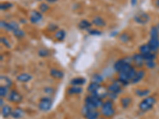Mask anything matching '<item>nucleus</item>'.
Listing matches in <instances>:
<instances>
[{"instance_id": "f03ea898", "label": "nucleus", "mask_w": 159, "mask_h": 119, "mask_svg": "<svg viewBox=\"0 0 159 119\" xmlns=\"http://www.w3.org/2000/svg\"><path fill=\"white\" fill-rule=\"evenodd\" d=\"M103 103L101 99L94 95L88 96L85 99V106L92 109H96L99 107H102Z\"/></svg>"}, {"instance_id": "4c0bfd02", "label": "nucleus", "mask_w": 159, "mask_h": 119, "mask_svg": "<svg viewBox=\"0 0 159 119\" xmlns=\"http://www.w3.org/2000/svg\"><path fill=\"white\" fill-rule=\"evenodd\" d=\"M1 43L2 44V45L5 46V47L8 48V49H10V48L11 47V44H10V42L9 40L7 39V38L6 37H1Z\"/></svg>"}, {"instance_id": "c9c22d12", "label": "nucleus", "mask_w": 159, "mask_h": 119, "mask_svg": "<svg viewBox=\"0 0 159 119\" xmlns=\"http://www.w3.org/2000/svg\"><path fill=\"white\" fill-rule=\"evenodd\" d=\"M92 80L94 83H100L102 81H103V77L101 76H99L98 74H95L92 76Z\"/></svg>"}, {"instance_id": "0eeeda50", "label": "nucleus", "mask_w": 159, "mask_h": 119, "mask_svg": "<svg viewBox=\"0 0 159 119\" xmlns=\"http://www.w3.org/2000/svg\"><path fill=\"white\" fill-rule=\"evenodd\" d=\"M150 16L145 12H139L134 16V22L141 25H145L150 21Z\"/></svg>"}, {"instance_id": "58836bf2", "label": "nucleus", "mask_w": 159, "mask_h": 119, "mask_svg": "<svg viewBox=\"0 0 159 119\" xmlns=\"http://www.w3.org/2000/svg\"><path fill=\"white\" fill-rule=\"evenodd\" d=\"M89 34L93 35V36H99L102 34L101 31L98 30V29H89Z\"/></svg>"}, {"instance_id": "c756f323", "label": "nucleus", "mask_w": 159, "mask_h": 119, "mask_svg": "<svg viewBox=\"0 0 159 119\" xmlns=\"http://www.w3.org/2000/svg\"><path fill=\"white\" fill-rule=\"evenodd\" d=\"M131 103V99L129 97H125L121 99V104L123 108H127Z\"/></svg>"}, {"instance_id": "de8ad7c7", "label": "nucleus", "mask_w": 159, "mask_h": 119, "mask_svg": "<svg viewBox=\"0 0 159 119\" xmlns=\"http://www.w3.org/2000/svg\"><path fill=\"white\" fill-rule=\"evenodd\" d=\"M0 102H1V107H3L4 106V102H3V100H2V98H1V99H0Z\"/></svg>"}, {"instance_id": "b1692460", "label": "nucleus", "mask_w": 159, "mask_h": 119, "mask_svg": "<svg viewBox=\"0 0 159 119\" xmlns=\"http://www.w3.org/2000/svg\"><path fill=\"white\" fill-rule=\"evenodd\" d=\"M83 90V89L80 87H78V86H72L70 88H69L68 90V94L69 95H78L80 94Z\"/></svg>"}, {"instance_id": "72a5a7b5", "label": "nucleus", "mask_w": 159, "mask_h": 119, "mask_svg": "<svg viewBox=\"0 0 159 119\" xmlns=\"http://www.w3.org/2000/svg\"><path fill=\"white\" fill-rule=\"evenodd\" d=\"M13 33H14V35L18 38H22L25 36V33H24V31L22 30L20 28L16 29V30H15Z\"/></svg>"}, {"instance_id": "a878e982", "label": "nucleus", "mask_w": 159, "mask_h": 119, "mask_svg": "<svg viewBox=\"0 0 159 119\" xmlns=\"http://www.w3.org/2000/svg\"><path fill=\"white\" fill-rule=\"evenodd\" d=\"M139 52L141 53L142 55H145L147 54L149 52H151V49H150V46L148 45V44H145V45H143L140 46L139 48Z\"/></svg>"}, {"instance_id": "393cba45", "label": "nucleus", "mask_w": 159, "mask_h": 119, "mask_svg": "<svg viewBox=\"0 0 159 119\" xmlns=\"http://www.w3.org/2000/svg\"><path fill=\"white\" fill-rule=\"evenodd\" d=\"M65 37H66V33H65L64 29H59V30H57L55 33L54 34V37L57 40H58V41H60V42L63 41L65 38Z\"/></svg>"}, {"instance_id": "423d86ee", "label": "nucleus", "mask_w": 159, "mask_h": 119, "mask_svg": "<svg viewBox=\"0 0 159 119\" xmlns=\"http://www.w3.org/2000/svg\"><path fill=\"white\" fill-rule=\"evenodd\" d=\"M84 115L87 119H99V113L96 110V109H92L88 107L87 106H84L83 108Z\"/></svg>"}, {"instance_id": "c03bdc74", "label": "nucleus", "mask_w": 159, "mask_h": 119, "mask_svg": "<svg viewBox=\"0 0 159 119\" xmlns=\"http://www.w3.org/2000/svg\"><path fill=\"white\" fill-rule=\"evenodd\" d=\"M137 3H138V0H130V4H131L133 7L137 5Z\"/></svg>"}, {"instance_id": "a211bd4d", "label": "nucleus", "mask_w": 159, "mask_h": 119, "mask_svg": "<svg viewBox=\"0 0 159 119\" xmlns=\"http://www.w3.org/2000/svg\"><path fill=\"white\" fill-rule=\"evenodd\" d=\"M50 75L55 79H62L64 77V72L58 69L52 68L50 70Z\"/></svg>"}, {"instance_id": "412c9836", "label": "nucleus", "mask_w": 159, "mask_h": 119, "mask_svg": "<svg viewBox=\"0 0 159 119\" xmlns=\"http://www.w3.org/2000/svg\"><path fill=\"white\" fill-rule=\"evenodd\" d=\"M144 76H145L144 71H138V72H136V74L135 76H134V79H132L131 83H139V81H141L142 79H143Z\"/></svg>"}, {"instance_id": "ddd939ff", "label": "nucleus", "mask_w": 159, "mask_h": 119, "mask_svg": "<svg viewBox=\"0 0 159 119\" xmlns=\"http://www.w3.org/2000/svg\"><path fill=\"white\" fill-rule=\"evenodd\" d=\"M132 60L134 61L135 65H137L138 67H142L145 62L144 57L141 53H136L134 56H132Z\"/></svg>"}, {"instance_id": "37998d69", "label": "nucleus", "mask_w": 159, "mask_h": 119, "mask_svg": "<svg viewBox=\"0 0 159 119\" xmlns=\"http://www.w3.org/2000/svg\"><path fill=\"white\" fill-rule=\"evenodd\" d=\"M50 90H52V89L50 88V87H48V88H45V93H47V94H52V91H53V90H51V91H50Z\"/></svg>"}, {"instance_id": "7ed1b4c3", "label": "nucleus", "mask_w": 159, "mask_h": 119, "mask_svg": "<svg viewBox=\"0 0 159 119\" xmlns=\"http://www.w3.org/2000/svg\"><path fill=\"white\" fill-rule=\"evenodd\" d=\"M156 103V99L152 96H149L144 99L141 103H139V109L140 110L143 112L148 111V110H151L152 107H154V104Z\"/></svg>"}, {"instance_id": "8fccbe9b", "label": "nucleus", "mask_w": 159, "mask_h": 119, "mask_svg": "<svg viewBox=\"0 0 159 119\" xmlns=\"http://www.w3.org/2000/svg\"><path fill=\"white\" fill-rule=\"evenodd\" d=\"M38 1H42V0H38Z\"/></svg>"}, {"instance_id": "1a4fd4ad", "label": "nucleus", "mask_w": 159, "mask_h": 119, "mask_svg": "<svg viewBox=\"0 0 159 119\" xmlns=\"http://www.w3.org/2000/svg\"><path fill=\"white\" fill-rule=\"evenodd\" d=\"M108 89H107V87L99 86V87L96 90V91L92 93V95L96 96V97L99 98V99H103L108 95Z\"/></svg>"}, {"instance_id": "f3484780", "label": "nucleus", "mask_w": 159, "mask_h": 119, "mask_svg": "<svg viewBox=\"0 0 159 119\" xmlns=\"http://www.w3.org/2000/svg\"><path fill=\"white\" fill-rule=\"evenodd\" d=\"M24 114H25V112H24V110H22V109L16 108L12 111L11 116L15 119H19L22 118L24 116Z\"/></svg>"}, {"instance_id": "4468645a", "label": "nucleus", "mask_w": 159, "mask_h": 119, "mask_svg": "<svg viewBox=\"0 0 159 119\" xmlns=\"http://www.w3.org/2000/svg\"><path fill=\"white\" fill-rule=\"evenodd\" d=\"M108 91L109 93L111 94H115V95H119L120 92H121V87H120V85L117 83H114L111 84L108 87Z\"/></svg>"}, {"instance_id": "79ce46f5", "label": "nucleus", "mask_w": 159, "mask_h": 119, "mask_svg": "<svg viewBox=\"0 0 159 119\" xmlns=\"http://www.w3.org/2000/svg\"><path fill=\"white\" fill-rule=\"evenodd\" d=\"M48 29H49V31L57 30V25H54V24H50V25H49V27H48Z\"/></svg>"}, {"instance_id": "473e14b6", "label": "nucleus", "mask_w": 159, "mask_h": 119, "mask_svg": "<svg viewBox=\"0 0 159 119\" xmlns=\"http://www.w3.org/2000/svg\"><path fill=\"white\" fill-rule=\"evenodd\" d=\"M49 8V7L48 6V4L45 3V2H42V3L39 5V11L40 12H42V13L47 12Z\"/></svg>"}, {"instance_id": "49530a36", "label": "nucleus", "mask_w": 159, "mask_h": 119, "mask_svg": "<svg viewBox=\"0 0 159 119\" xmlns=\"http://www.w3.org/2000/svg\"><path fill=\"white\" fill-rule=\"evenodd\" d=\"M46 2H49V3H54V2H56L57 0H45Z\"/></svg>"}, {"instance_id": "9b49d317", "label": "nucleus", "mask_w": 159, "mask_h": 119, "mask_svg": "<svg viewBox=\"0 0 159 119\" xmlns=\"http://www.w3.org/2000/svg\"><path fill=\"white\" fill-rule=\"evenodd\" d=\"M42 20V12L38 11H33L30 13V21L31 23L37 24Z\"/></svg>"}, {"instance_id": "dca6fc26", "label": "nucleus", "mask_w": 159, "mask_h": 119, "mask_svg": "<svg viewBox=\"0 0 159 119\" xmlns=\"http://www.w3.org/2000/svg\"><path fill=\"white\" fill-rule=\"evenodd\" d=\"M31 79H32V76L27 73H22L17 76V80L22 83H27L30 80H31Z\"/></svg>"}, {"instance_id": "5701e85b", "label": "nucleus", "mask_w": 159, "mask_h": 119, "mask_svg": "<svg viewBox=\"0 0 159 119\" xmlns=\"http://www.w3.org/2000/svg\"><path fill=\"white\" fill-rule=\"evenodd\" d=\"M0 82H1V86H3L6 87H10L12 84L11 79L5 76H1L0 77Z\"/></svg>"}, {"instance_id": "2eb2a0df", "label": "nucleus", "mask_w": 159, "mask_h": 119, "mask_svg": "<svg viewBox=\"0 0 159 119\" xmlns=\"http://www.w3.org/2000/svg\"><path fill=\"white\" fill-rule=\"evenodd\" d=\"M93 25H95L97 27H103L106 25V22L105 21L103 20V18H101L100 16H96L93 18L92 19V22Z\"/></svg>"}, {"instance_id": "f257e3e1", "label": "nucleus", "mask_w": 159, "mask_h": 119, "mask_svg": "<svg viewBox=\"0 0 159 119\" xmlns=\"http://www.w3.org/2000/svg\"><path fill=\"white\" fill-rule=\"evenodd\" d=\"M135 74H136V71L133 67L129 68L128 70L125 71V72H119V82L123 85L128 84L130 82L132 81V79H134Z\"/></svg>"}, {"instance_id": "7c9ffc66", "label": "nucleus", "mask_w": 159, "mask_h": 119, "mask_svg": "<svg viewBox=\"0 0 159 119\" xmlns=\"http://www.w3.org/2000/svg\"><path fill=\"white\" fill-rule=\"evenodd\" d=\"M143 57H144L145 61H150V60H154L156 58V55L153 52H149L147 54L143 55Z\"/></svg>"}, {"instance_id": "6e6552de", "label": "nucleus", "mask_w": 159, "mask_h": 119, "mask_svg": "<svg viewBox=\"0 0 159 119\" xmlns=\"http://www.w3.org/2000/svg\"><path fill=\"white\" fill-rule=\"evenodd\" d=\"M132 61H133V60H132V57H128V56L123 58V59L119 60H117L114 64L115 70H116V72H119L122 69H123V68L124 67L125 65L127 64H130V63H131Z\"/></svg>"}, {"instance_id": "f704fd0d", "label": "nucleus", "mask_w": 159, "mask_h": 119, "mask_svg": "<svg viewBox=\"0 0 159 119\" xmlns=\"http://www.w3.org/2000/svg\"><path fill=\"white\" fill-rule=\"evenodd\" d=\"M119 40L121 41L123 43H127L130 41V36H129L127 33H122L120 36H119Z\"/></svg>"}, {"instance_id": "aec40b11", "label": "nucleus", "mask_w": 159, "mask_h": 119, "mask_svg": "<svg viewBox=\"0 0 159 119\" xmlns=\"http://www.w3.org/2000/svg\"><path fill=\"white\" fill-rule=\"evenodd\" d=\"M86 83V79H84V78H74L71 80L70 83L72 86H82L84 83Z\"/></svg>"}, {"instance_id": "09e8293b", "label": "nucleus", "mask_w": 159, "mask_h": 119, "mask_svg": "<svg viewBox=\"0 0 159 119\" xmlns=\"http://www.w3.org/2000/svg\"><path fill=\"white\" fill-rule=\"evenodd\" d=\"M156 26H157V28L158 29V30H159V23H157V25H156Z\"/></svg>"}, {"instance_id": "a18cd8bd", "label": "nucleus", "mask_w": 159, "mask_h": 119, "mask_svg": "<svg viewBox=\"0 0 159 119\" xmlns=\"http://www.w3.org/2000/svg\"><path fill=\"white\" fill-rule=\"evenodd\" d=\"M154 5H155L156 7L159 8V0H155L154 1Z\"/></svg>"}, {"instance_id": "20e7f679", "label": "nucleus", "mask_w": 159, "mask_h": 119, "mask_svg": "<svg viewBox=\"0 0 159 119\" xmlns=\"http://www.w3.org/2000/svg\"><path fill=\"white\" fill-rule=\"evenodd\" d=\"M101 113L105 117H111L115 114V110L113 108V104L111 100L106 101L101 107Z\"/></svg>"}, {"instance_id": "bb28decb", "label": "nucleus", "mask_w": 159, "mask_h": 119, "mask_svg": "<svg viewBox=\"0 0 159 119\" xmlns=\"http://www.w3.org/2000/svg\"><path fill=\"white\" fill-rule=\"evenodd\" d=\"M150 38H159V30L157 26H152L150 31Z\"/></svg>"}, {"instance_id": "c85d7f7f", "label": "nucleus", "mask_w": 159, "mask_h": 119, "mask_svg": "<svg viewBox=\"0 0 159 119\" xmlns=\"http://www.w3.org/2000/svg\"><path fill=\"white\" fill-rule=\"evenodd\" d=\"M150 90H147V89H144V90H141V89H138L136 90L135 94L137 95L139 97H145V96H147L150 94Z\"/></svg>"}, {"instance_id": "a19ab883", "label": "nucleus", "mask_w": 159, "mask_h": 119, "mask_svg": "<svg viewBox=\"0 0 159 119\" xmlns=\"http://www.w3.org/2000/svg\"><path fill=\"white\" fill-rule=\"evenodd\" d=\"M147 67L150 69H153L156 67V63L154 60H150V61H146Z\"/></svg>"}, {"instance_id": "e433bc0d", "label": "nucleus", "mask_w": 159, "mask_h": 119, "mask_svg": "<svg viewBox=\"0 0 159 119\" xmlns=\"http://www.w3.org/2000/svg\"><path fill=\"white\" fill-rule=\"evenodd\" d=\"M8 94V87L1 86L0 87V95L1 97H5Z\"/></svg>"}, {"instance_id": "f8f14e48", "label": "nucleus", "mask_w": 159, "mask_h": 119, "mask_svg": "<svg viewBox=\"0 0 159 119\" xmlns=\"http://www.w3.org/2000/svg\"><path fill=\"white\" fill-rule=\"evenodd\" d=\"M147 44L152 52H157L159 49V38H150Z\"/></svg>"}, {"instance_id": "3c124183", "label": "nucleus", "mask_w": 159, "mask_h": 119, "mask_svg": "<svg viewBox=\"0 0 159 119\" xmlns=\"http://www.w3.org/2000/svg\"><path fill=\"white\" fill-rule=\"evenodd\" d=\"M99 119H104V118H99Z\"/></svg>"}, {"instance_id": "9d476101", "label": "nucleus", "mask_w": 159, "mask_h": 119, "mask_svg": "<svg viewBox=\"0 0 159 119\" xmlns=\"http://www.w3.org/2000/svg\"><path fill=\"white\" fill-rule=\"evenodd\" d=\"M8 100L12 103H20L22 100V96L16 90H11L8 95Z\"/></svg>"}, {"instance_id": "6ab92c4d", "label": "nucleus", "mask_w": 159, "mask_h": 119, "mask_svg": "<svg viewBox=\"0 0 159 119\" xmlns=\"http://www.w3.org/2000/svg\"><path fill=\"white\" fill-rule=\"evenodd\" d=\"M12 111V109H11V107L10 106L5 105V106H3L2 107V110H1V112H2V116L3 117H5V118L6 117H8L10 115H11Z\"/></svg>"}, {"instance_id": "39448f33", "label": "nucleus", "mask_w": 159, "mask_h": 119, "mask_svg": "<svg viewBox=\"0 0 159 119\" xmlns=\"http://www.w3.org/2000/svg\"><path fill=\"white\" fill-rule=\"evenodd\" d=\"M52 106V99L49 97H44L41 99L38 104V108L42 111H49Z\"/></svg>"}, {"instance_id": "2f4dec72", "label": "nucleus", "mask_w": 159, "mask_h": 119, "mask_svg": "<svg viewBox=\"0 0 159 119\" xmlns=\"http://www.w3.org/2000/svg\"><path fill=\"white\" fill-rule=\"evenodd\" d=\"M12 3H11V2H6L0 4V9L2 10V11H7L10 8L12 7Z\"/></svg>"}, {"instance_id": "cd10ccee", "label": "nucleus", "mask_w": 159, "mask_h": 119, "mask_svg": "<svg viewBox=\"0 0 159 119\" xmlns=\"http://www.w3.org/2000/svg\"><path fill=\"white\" fill-rule=\"evenodd\" d=\"M99 86H100L99 83L92 82V83H90V84L89 85V87H88V91L90 92V93H93V92H95L98 88H99Z\"/></svg>"}, {"instance_id": "ea45409f", "label": "nucleus", "mask_w": 159, "mask_h": 119, "mask_svg": "<svg viewBox=\"0 0 159 119\" xmlns=\"http://www.w3.org/2000/svg\"><path fill=\"white\" fill-rule=\"evenodd\" d=\"M38 54H39L40 56H42V57H45V56H47L48 55H49V51H48L47 49H42L39 50Z\"/></svg>"}, {"instance_id": "4be33fe9", "label": "nucleus", "mask_w": 159, "mask_h": 119, "mask_svg": "<svg viewBox=\"0 0 159 119\" xmlns=\"http://www.w3.org/2000/svg\"><path fill=\"white\" fill-rule=\"evenodd\" d=\"M92 23H91L90 22H89L88 20H82L80 22V23L78 24V27L80 29H89L92 26Z\"/></svg>"}]
</instances>
